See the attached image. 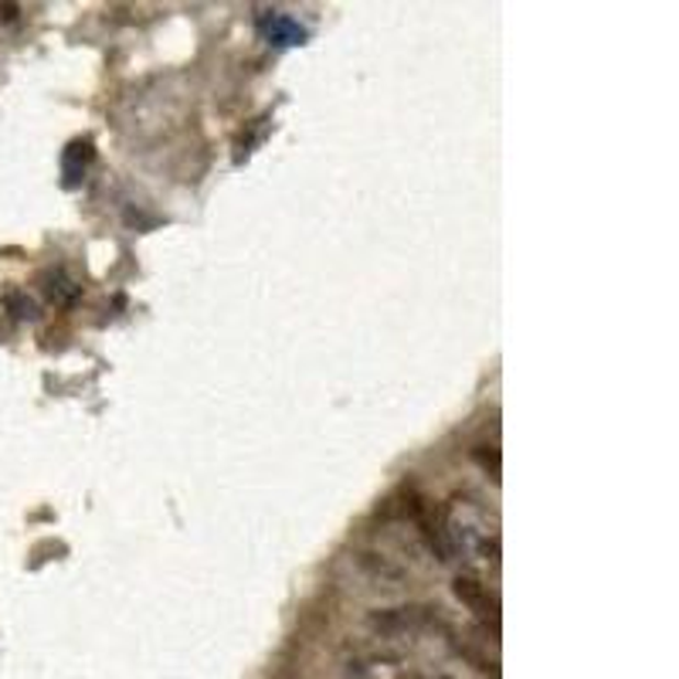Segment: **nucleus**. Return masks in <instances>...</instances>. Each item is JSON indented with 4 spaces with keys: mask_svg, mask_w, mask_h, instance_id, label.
<instances>
[{
    "mask_svg": "<svg viewBox=\"0 0 679 679\" xmlns=\"http://www.w3.org/2000/svg\"><path fill=\"white\" fill-rule=\"evenodd\" d=\"M89 163H92V143L89 139H76L68 147V154H65V184L76 188L82 181V173H86Z\"/></svg>",
    "mask_w": 679,
    "mask_h": 679,
    "instance_id": "4",
    "label": "nucleus"
},
{
    "mask_svg": "<svg viewBox=\"0 0 679 679\" xmlns=\"http://www.w3.org/2000/svg\"><path fill=\"white\" fill-rule=\"evenodd\" d=\"M259 31L272 45H303L306 42V31L285 14H262L259 18Z\"/></svg>",
    "mask_w": 679,
    "mask_h": 679,
    "instance_id": "2",
    "label": "nucleus"
},
{
    "mask_svg": "<svg viewBox=\"0 0 679 679\" xmlns=\"http://www.w3.org/2000/svg\"><path fill=\"white\" fill-rule=\"evenodd\" d=\"M455 595H459L462 601H466L476 615H483L486 622H493V629L499 625V615H496V598L486 591V585H483L479 578H473V575H459V578H455Z\"/></svg>",
    "mask_w": 679,
    "mask_h": 679,
    "instance_id": "1",
    "label": "nucleus"
},
{
    "mask_svg": "<svg viewBox=\"0 0 679 679\" xmlns=\"http://www.w3.org/2000/svg\"><path fill=\"white\" fill-rule=\"evenodd\" d=\"M425 619H428L425 609H395V612L377 615L374 625H377L381 632H415V629L425 625Z\"/></svg>",
    "mask_w": 679,
    "mask_h": 679,
    "instance_id": "5",
    "label": "nucleus"
},
{
    "mask_svg": "<svg viewBox=\"0 0 679 679\" xmlns=\"http://www.w3.org/2000/svg\"><path fill=\"white\" fill-rule=\"evenodd\" d=\"M8 303L18 309L14 316H21V319H34V316H38V306H34L31 299H24V296H18V293H14V296H8Z\"/></svg>",
    "mask_w": 679,
    "mask_h": 679,
    "instance_id": "6",
    "label": "nucleus"
},
{
    "mask_svg": "<svg viewBox=\"0 0 679 679\" xmlns=\"http://www.w3.org/2000/svg\"><path fill=\"white\" fill-rule=\"evenodd\" d=\"M45 296L55 303V306H76L79 296H82V285L71 279L68 272L55 269V272H45Z\"/></svg>",
    "mask_w": 679,
    "mask_h": 679,
    "instance_id": "3",
    "label": "nucleus"
},
{
    "mask_svg": "<svg viewBox=\"0 0 679 679\" xmlns=\"http://www.w3.org/2000/svg\"><path fill=\"white\" fill-rule=\"evenodd\" d=\"M0 18H4V21H14V18H18V8H14V4H0Z\"/></svg>",
    "mask_w": 679,
    "mask_h": 679,
    "instance_id": "7",
    "label": "nucleus"
}]
</instances>
